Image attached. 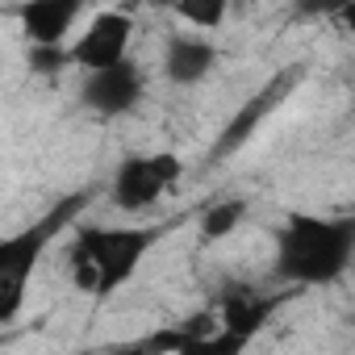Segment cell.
<instances>
[{"label": "cell", "mask_w": 355, "mask_h": 355, "mask_svg": "<svg viewBox=\"0 0 355 355\" xmlns=\"http://www.w3.org/2000/svg\"><path fill=\"white\" fill-rule=\"evenodd\" d=\"M351 255H355V214L351 218L293 214L276 230L272 272L293 288H318L338 280Z\"/></svg>", "instance_id": "obj_1"}, {"label": "cell", "mask_w": 355, "mask_h": 355, "mask_svg": "<svg viewBox=\"0 0 355 355\" xmlns=\"http://www.w3.org/2000/svg\"><path fill=\"white\" fill-rule=\"evenodd\" d=\"M26 63L34 76H59L63 67H71V46H30Z\"/></svg>", "instance_id": "obj_15"}, {"label": "cell", "mask_w": 355, "mask_h": 355, "mask_svg": "<svg viewBox=\"0 0 355 355\" xmlns=\"http://www.w3.org/2000/svg\"><path fill=\"white\" fill-rule=\"evenodd\" d=\"M175 17H180L184 26H193V34H205V30H218L226 17H230V9L222 5V0H201V5H193V0H184V5H175L171 9Z\"/></svg>", "instance_id": "obj_13"}, {"label": "cell", "mask_w": 355, "mask_h": 355, "mask_svg": "<svg viewBox=\"0 0 355 355\" xmlns=\"http://www.w3.org/2000/svg\"><path fill=\"white\" fill-rule=\"evenodd\" d=\"M218 67V46L205 34H171L163 46V76L175 88H193Z\"/></svg>", "instance_id": "obj_7"}, {"label": "cell", "mask_w": 355, "mask_h": 355, "mask_svg": "<svg viewBox=\"0 0 355 355\" xmlns=\"http://www.w3.org/2000/svg\"><path fill=\"white\" fill-rule=\"evenodd\" d=\"M330 21H334V26H343L347 34H355V5H343V9H334V13H330Z\"/></svg>", "instance_id": "obj_16"}, {"label": "cell", "mask_w": 355, "mask_h": 355, "mask_svg": "<svg viewBox=\"0 0 355 355\" xmlns=\"http://www.w3.org/2000/svg\"><path fill=\"white\" fill-rule=\"evenodd\" d=\"M251 343L243 338V334H234V330H218V334H209V338H193L180 355H243Z\"/></svg>", "instance_id": "obj_14"}, {"label": "cell", "mask_w": 355, "mask_h": 355, "mask_svg": "<svg viewBox=\"0 0 355 355\" xmlns=\"http://www.w3.org/2000/svg\"><path fill=\"white\" fill-rule=\"evenodd\" d=\"M142 92H146V76H142L138 59H125V63H117V67H105V71L84 76L80 101H84V109H88L92 117L113 121V117H125L130 109H138Z\"/></svg>", "instance_id": "obj_6"}, {"label": "cell", "mask_w": 355, "mask_h": 355, "mask_svg": "<svg viewBox=\"0 0 355 355\" xmlns=\"http://www.w3.org/2000/svg\"><path fill=\"white\" fill-rule=\"evenodd\" d=\"M159 226H134V230H105V226H80L67 251L71 284L92 297H113L146 259V251L159 243Z\"/></svg>", "instance_id": "obj_2"}, {"label": "cell", "mask_w": 355, "mask_h": 355, "mask_svg": "<svg viewBox=\"0 0 355 355\" xmlns=\"http://www.w3.org/2000/svg\"><path fill=\"white\" fill-rule=\"evenodd\" d=\"M184 347H189V334L180 330V322H175V326H163V330H146L138 338H125V343H117V347H109L101 355H180Z\"/></svg>", "instance_id": "obj_11"}, {"label": "cell", "mask_w": 355, "mask_h": 355, "mask_svg": "<svg viewBox=\"0 0 355 355\" xmlns=\"http://www.w3.org/2000/svg\"><path fill=\"white\" fill-rule=\"evenodd\" d=\"M184 175V163L180 155L171 150H155V155H130L121 159V167L113 171V184H109V197L121 214H142L150 209L171 184H180Z\"/></svg>", "instance_id": "obj_4"}, {"label": "cell", "mask_w": 355, "mask_h": 355, "mask_svg": "<svg viewBox=\"0 0 355 355\" xmlns=\"http://www.w3.org/2000/svg\"><path fill=\"white\" fill-rule=\"evenodd\" d=\"M88 205V193H71L63 197L46 218H38L30 230L21 234H9L5 243H0V322H13L21 313V301H26V284L34 276V263L42 259V251L55 243L59 230L71 226V218Z\"/></svg>", "instance_id": "obj_3"}, {"label": "cell", "mask_w": 355, "mask_h": 355, "mask_svg": "<svg viewBox=\"0 0 355 355\" xmlns=\"http://www.w3.org/2000/svg\"><path fill=\"white\" fill-rule=\"evenodd\" d=\"M17 21L30 46H67V34L80 21V5L76 0H34L17 9Z\"/></svg>", "instance_id": "obj_8"}, {"label": "cell", "mask_w": 355, "mask_h": 355, "mask_svg": "<svg viewBox=\"0 0 355 355\" xmlns=\"http://www.w3.org/2000/svg\"><path fill=\"white\" fill-rule=\"evenodd\" d=\"M280 293H255V288H230L222 301H218V313H222V326L243 334L247 343L268 326V318L280 309Z\"/></svg>", "instance_id": "obj_9"}, {"label": "cell", "mask_w": 355, "mask_h": 355, "mask_svg": "<svg viewBox=\"0 0 355 355\" xmlns=\"http://www.w3.org/2000/svg\"><path fill=\"white\" fill-rule=\"evenodd\" d=\"M351 322H355V318H351Z\"/></svg>", "instance_id": "obj_17"}, {"label": "cell", "mask_w": 355, "mask_h": 355, "mask_svg": "<svg viewBox=\"0 0 355 355\" xmlns=\"http://www.w3.org/2000/svg\"><path fill=\"white\" fill-rule=\"evenodd\" d=\"M130 38H134V17L121 9H101L84 26V34L71 42V67H80L88 76L117 67L130 59Z\"/></svg>", "instance_id": "obj_5"}, {"label": "cell", "mask_w": 355, "mask_h": 355, "mask_svg": "<svg viewBox=\"0 0 355 355\" xmlns=\"http://www.w3.org/2000/svg\"><path fill=\"white\" fill-rule=\"evenodd\" d=\"M251 214V201L243 197H226V201H214L205 214H201V243H222L226 234H234Z\"/></svg>", "instance_id": "obj_12"}, {"label": "cell", "mask_w": 355, "mask_h": 355, "mask_svg": "<svg viewBox=\"0 0 355 355\" xmlns=\"http://www.w3.org/2000/svg\"><path fill=\"white\" fill-rule=\"evenodd\" d=\"M280 92H284V84L263 88V92H259V96H255V101H251V105H247V109H243L230 125H226V134H222V142H218V150H214V155L222 159V155H230L234 146H243V142L251 138V130L259 125V117H263V113H272V109L280 105Z\"/></svg>", "instance_id": "obj_10"}]
</instances>
